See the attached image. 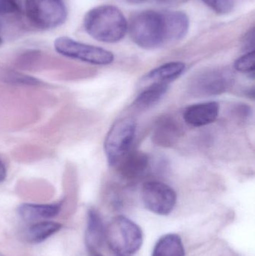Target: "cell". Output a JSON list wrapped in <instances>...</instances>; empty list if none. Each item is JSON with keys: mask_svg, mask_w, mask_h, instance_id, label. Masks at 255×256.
Returning a JSON list of instances; mask_svg holds the SVG:
<instances>
[{"mask_svg": "<svg viewBox=\"0 0 255 256\" xmlns=\"http://www.w3.org/2000/svg\"><path fill=\"white\" fill-rule=\"evenodd\" d=\"M84 28L91 37L103 43H116L124 38L128 31V22L119 8L113 6H101L87 12Z\"/></svg>", "mask_w": 255, "mask_h": 256, "instance_id": "6da1fadb", "label": "cell"}, {"mask_svg": "<svg viewBox=\"0 0 255 256\" xmlns=\"http://www.w3.org/2000/svg\"><path fill=\"white\" fill-rule=\"evenodd\" d=\"M128 31L133 42L143 49H156L168 44L163 12L135 14L128 24Z\"/></svg>", "mask_w": 255, "mask_h": 256, "instance_id": "7a4b0ae2", "label": "cell"}, {"mask_svg": "<svg viewBox=\"0 0 255 256\" xmlns=\"http://www.w3.org/2000/svg\"><path fill=\"white\" fill-rule=\"evenodd\" d=\"M105 240L111 250L117 255L136 254L142 245L143 234L140 227L124 216L114 218L107 226Z\"/></svg>", "mask_w": 255, "mask_h": 256, "instance_id": "3957f363", "label": "cell"}, {"mask_svg": "<svg viewBox=\"0 0 255 256\" xmlns=\"http://www.w3.org/2000/svg\"><path fill=\"white\" fill-rule=\"evenodd\" d=\"M134 118L127 116L114 123L105 138V155L111 166L118 165L130 150L136 134Z\"/></svg>", "mask_w": 255, "mask_h": 256, "instance_id": "277c9868", "label": "cell"}, {"mask_svg": "<svg viewBox=\"0 0 255 256\" xmlns=\"http://www.w3.org/2000/svg\"><path fill=\"white\" fill-rule=\"evenodd\" d=\"M25 10L31 24L40 30H52L62 25L67 16L62 0H25Z\"/></svg>", "mask_w": 255, "mask_h": 256, "instance_id": "5b68a950", "label": "cell"}, {"mask_svg": "<svg viewBox=\"0 0 255 256\" xmlns=\"http://www.w3.org/2000/svg\"><path fill=\"white\" fill-rule=\"evenodd\" d=\"M55 51L67 58L89 64L106 66L113 62V54L107 50L81 43L66 36L57 38L54 42Z\"/></svg>", "mask_w": 255, "mask_h": 256, "instance_id": "8992f818", "label": "cell"}, {"mask_svg": "<svg viewBox=\"0 0 255 256\" xmlns=\"http://www.w3.org/2000/svg\"><path fill=\"white\" fill-rule=\"evenodd\" d=\"M235 76L227 68H217L203 72L192 80V94L198 97H209L226 92L233 86Z\"/></svg>", "mask_w": 255, "mask_h": 256, "instance_id": "52a82bcc", "label": "cell"}, {"mask_svg": "<svg viewBox=\"0 0 255 256\" xmlns=\"http://www.w3.org/2000/svg\"><path fill=\"white\" fill-rule=\"evenodd\" d=\"M142 198L145 208L150 212L158 215H168L175 208L177 195L166 184L151 180L142 186Z\"/></svg>", "mask_w": 255, "mask_h": 256, "instance_id": "ba28073f", "label": "cell"}, {"mask_svg": "<svg viewBox=\"0 0 255 256\" xmlns=\"http://www.w3.org/2000/svg\"><path fill=\"white\" fill-rule=\"evenodd\" d=\"M220 112L217 102H208L189 106L184 112L186 122L193 127H203L214 122Z\"/></svg>", "mask_w": 255, "mask_h": 256, "instance_id": "9c48e42d", "label": "cell"}, {"mask_svg": "<svg viewBox=\"0 0 255 256\" xmlns=\"http://www.w3.org/2000/svg\"><path fill=\"white\" fill-rule=\"evenodd\" d=\"M121 177L127 182L139 180L146 172L149 165V158L142 152L127 153L119 162Z\"/></svg>", "mask_w": 255, "mask_h": 256, "instance_id": "30bf717a", "label": "cell"}, {"mask_svg": "<svg viewBox=\"0 0 255 256\" xmlns=\"http://www.w3.org/2000/svg\"><path fill=\"white\" fill-rule=\"evenodd\" d=\"M186 66L181 62H171L162 64L148 72L142 80V85H168L179 78L185 70Z\"/></svg>", "mask_w": 255, "mask_h": 256, "instance_id": "8fae6325", "label": "cell"}, {"mask_svg": "<svg viewBox=\"0 0 255 256\" xmlns=\"http://www.w3.org/2000/svg\"><path fill=\"white\" fill-rule=\"evenodd\" d=\"M166 28L167 43L182 40L189 31L190 21L184 12L178 10L163 12Z\"/></svg>", "mask_w": 255, "mask_h": 256, "instance_id": "7c38bea8", "label": "cell"}, {"mask_svg": "<svg viewBox=\"0 0 255 256\" xmlns=\"http://www.w3.org/2000/svg\"><path fill=\"white\" fill-rule=\"evenodd\" d=\"M62 202L52 204L24 203L18 207L17 213L25 221H41L55 218L61 212Z\"/></svg>", "mask_w": 255, "mask_h": 256, "instance_id": "4fadbf2b", "label": "cell"}, {"mask_svg": "<svg viewBox=\"0 0 255 256\" xmlns=\"http://www.w3.org/2000/svg\"><path fill=\"white\" fill-rule=\"evenodd\" d=\"M62 225L52 221H38L31 224L22 232V239L29 244H39L44 242L59 232Z\"/></svg>", "mask_w": 255, "mask_h": 256, "instance_id": "5bb4252c", "label": "cell"}, {"mask_svg": "<svg viewBox=\"0 0 255 256\" xmlns=\"http://www.w3.org/2000/svg\"><path fill=\"white\" fill-rule=\"evenodd\" d=\"M106 230L98 212L91 208L88 212L87 231L85 234L87 246L89 251H97L105 240Z\"/></svg>", "mask_w": 255, "mask_h": 256, "instance_id": "9a60e30c", "label": "cell"}, {"mask_svg": "<svg viewBox=\"0 0 255 256\" xmlns=\"http://www.w3.org/2000/svg\"><path fill=\"white\" fill-rule=\"evenodd\" d=\"M180 128L173 118H162L153 132V141L163 147L172 146L179 137Z\"/></svg>", "mask_w": 255, "mask_h": 256, "instance_id": "2e32d148", "label": "cell"}, {"mask_svg": "<svg viewBox=\"0 0 255 256\" xmlns=\"http://www.w3.org/2000/svg\"><path fill=\"white\" fill-rule=\"evenodd\" d=\"M152 256H185L182 239L177 234H167L159 239Z\"/></svg>", "mask_w": 255, "mask_h": 256, "instance_id": "e0dca14e", "label": "cell"}, {"mask_svg": "<svg viewBox=\"0 0 255 256\" xmlns=\"http://www.w3.org/2000/svg\"><path fill=\"white\" fill-rule=\"evenodd\" d=\"M169 88L168 85H151L145 87V90L136 98L133 106L139 110L149 109L160 102Z\"/></svg>", "mask_w": 255, "mask_h": 256, "instance_id": "ac0fdd59", "label": "cell"}, {"mask_svg": "<svg viewBox=\"0 0 255 256\" xmlns=\"http://www.w3.org/2000/svg\"><path fill=\"white\" fill-rule=\"evenodd\" d=\"M235 68L238 72L255 76V50L247 52L235 61Z\"/></svg>", "mask_w": 255, "mask_h": 256, "instance_id": "d6986e66", "label": "cell"}, {"mask_svg": "<svg viewBox=\"0 0 255 256\" xmlns=\"http://www.w3.org/2000/svg\"><path fill=\"white\" fill-rule=\"evenodd\" d=\"M6 81L12 84L25 86H39L42 84L40 80L17 72H10L5 78Z\"/></svg>", "mask_w": 255, "mask_h": 256, "instance_id": "ffe728a7", "label": "cell"}, {"mask_svg": "<svg viewBox=\"0 0 255 256\" xmlns=\"http://www.w3.org/2000/svg\"><path fill=\"white\" fill-rule=\"evenodd\" d=\"M216 13L225 14L232 12L235 6V0H203Z\"/></svg>", "mask_w": 255, "mask_h": 256, "instance_id": "44dd1931", "label": "cell"}, {"mask_svg": "<svg viewBox=\"0 0 255 256\" xmlns=\"http://www.w3.org/2000/svg\"><path fill=\"white\" fill-rule=\"evenodd\" d=\"M19 0H0V16L18 12Z\"/></svg>", "mask_w": 255, "mask_h": 256, "instance_id": "7402d4cb", "label": "cell"}, {"mask_svg": "<svg viewBox=\"0 0 255 256\" xmlns=\"http://www.w3.org/2000/svg\"><path fill=\"white\" fill-rule=\"evenodd\" d=\"M244 46L246 49L248 50V52L254 51L255 46V30L254 28H252V30L249 31V32L246 34L245 39H244Z\"/></svg>", "mask_w": 255, "mask_h": 256, "instance_id": "603a6c76", "label": "cell"}, {"mask_svg": "<svg viewBox=\"0 0 255 256\" xmlns=\"http://www.w3.org/2000/svg\"><path fill=\"white\" fill-rule=\"evenodd\" d=\"M7 177V168L4 162L0 160V184L2 183Z\"/></svg>", "mask_w": 255, "mask_h": 256, "instance_id": "cb8c5ba5", "label": "cell"}, {"mask_svg": "<svg viewBox=\"0 0 255 256\" xmlns=\"http://www.w3.org/2000/svg\"><path fill=\"white\" fill-rule=\"evenodd\" d=\"M128 1L133 4H139V3L143 2L145 0H128Z\"/></svg>", "mask_w": 255, "mask_h": 256, "instance_id": "d4e9b609", "label": "cell"}, {"mask_svg": "<svg viewBox=\"0 0 255 256\" xmlns=\"http://www.w3.org/2000/svg\"><path fill=\"white\" fill-rule=\"evenodd\" d=\"M90 252H91L90 256H102L100 254L97 252V251H90Z\"/></svg>", "mask_w": 255, "mask_h": 256, "instance_id": "484cf974", "label": "cell"}, {"mask_svg": "<svg viewBox=\"0 0 255 256\" xmlns=\"http://www.w3.org/2000/svg\"><path fill=\"white\" fill-rule=\"evenodd\" d=\"M1 44H2V40H1V38H0V46H1Z\"/></svg>", "mask_w": 255, "mask_h": 256, "instance_id": "4316f807", "label": "cell"}, {"mask_svg": "<svg viewBox=\"0 0 255 256\" xmlns=\"http://www.w3.org/2000/svg\"><path fill=\"white\" fill-rule=\"evenodd\" d=\"M0 256H4L2 255V254H0Z\"/></svg>", "mask_w": 255, "mask_h": 256, "instance_id": "83f0119b", "label": "cell"}]
</instances>
